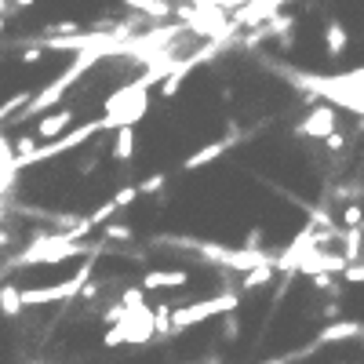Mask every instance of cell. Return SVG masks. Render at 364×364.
I'll return each instance as SVG.
<instances>
[{
	"label": "cell",
	"mask_w": 364,
	"mask_h": 364,
	"mask_svg": "<svg viewBox=\"0 0 364 364\" xmlns=\"http://www.w3.org/2000/svg\"><path fill=\"white\" fill-rule=\"evenodd\" d=\"M273 273H277L273 259H269V262H262V266H252V269H245V277H240V291H255V288H266V284L273 281Z\"/></svg>",
	"instance_id": "12"
},
{
	"label": "cell",
	"mask_w": 364,
	"mask_h": 364,
	"mask_svg": "<svg viewBox=\"0 0 364 364\" xmlns=\"http://www.w3.org/2000/svg\"><path fill=\"white\" fill-rule=\"evenodd\" d=\"M190 284V273L186 269H149L142 277V291H164V288H186Z\"/></svg>",
	"instance_id": "6"
},
{
	"label": "cell",
	"mask_w": 364,
	"mask_h": 364,
	"mask_svg": "<svg viewBox=\"0 0 364 364\" xmlns=\"http://www.w3.org/2000/svg\"><path fill=\"white\" fill-rule=\"evenodd\" d=\"M343 284H364V262H346Z\"/></svg>",
	"instance_id": "23"
},
{
	"label": "cell",
	"mask_w": 364,
	"mask_h": 364,
	"mask_svg": "<svg viewBox=\"0 0 364 364\" xmlns=\"http://www.w3.org/2000/svg\"><path fill=\"white\" fill-rule=\"evenodd\" d=\"M360 331H364V324H357V321H336V324L321 328L317 343H321V346H328V343H346V339H357Z\"/></svg>",
	"instance_id": "9"
},
{
	"label": "cell",
	"mask_w": 364,
	"mask_h": 364,
	"mask_svg": "<svg viewBox=\"0 0 364 364\" xmlns=\"http://www.w3.org/2000/svg\"><path fill=\"white\" fill-rule=\"evenodd\" d=\"M360 139H364V117H360Z\"/></svg>",
	"instance_id": "28"
},
{
	"label": "cell",
	"mask_w": 364,
	"mask_h": 364,
	"mask_svg": "<svg viewBox=\"0 0 364 364\" xmlns=\"http://www.w3.org/2000/svg\"><path fill=\"white\" fill-rule=\"evenodd\" d=\"M139 200V186H120V193L113 197V204H117V211H124V208H132Z\"/></svg>",
	"instance_id": "19"
},
{
	"label": "cell",
	"mask_w": 364,
	"mask_h": 364,
	"mask_svg": "<svg viewBox=\"0 0 364 364\" xmlns=\"http://www.w3.org/2000/svg\"><path fill=\"white\" fill-rule=\"evenodd\" d=\"M186 70H190V66H178V70L164 73V80H161V99H175V91L182 87V80H186Z\"/></svg>",
	"instance_id": "15"
},
{
	"label": "cell",
	"mask_w": 364,
	"mask_h": 364,
	"mask_svg": "<svg viewBox=\"0 0 364 364\" xmlns=\"http://www.w3.org/2000/svg\"><path fill=\"white\" fill-rule=\"evenodd\" d=\"M324 146H328V154H336V157H339L343 149H346V135H343V132H331V135L324 139Z\"/></svg>",
	"instance_id": "25"
},
{
	"label": "cell",
	"mask_w": 364,
	"mask_h": 364,
	"mask_svg": "<svg viewBox=\"0 0 364 364\" xmlns=\"http://www.w3.org/2000/svg\"><path fill=\"white\" fill-rule=\"evenodd\" d=\"M237 306H240L237 291H223V295H211V299H200V302H186V306H171V336H182V331H190L200 321L237 314Z\"/></svg>",
	"instance_id": "1"
},
{
	"label": "cell",
	"mask_w": 364,
	"mask_h": 364,
	"mask_svg": "<svg viewBox=\"0 0 364 364\" xmlns=\"http://www.w3.org/2000/svg\"><path fill=\"white\" fill-rule=\"evenodd\" d=\"M70 124H73V109H55V113H48V117H41L37 120V139L41 142H55L58 135H66L70 132Z\"/></svg>",
	"instance_id": "7"
},
{
	"label": "cell",
	"mask_w": 364,
	"mask_h": 364,
	"mask_svg": "<svg viewBox=\"0 0 364 364\" xmlns=\"http://www.w3.org/2000/svg\"><path fill=\"white\" fill-rule=\"evenodd\" d=\"M331 132H339V128H336V109H331V106H314V109L295 124L291 135H295V139H321V142H324Z\"/></svg>",
	"instance_id": "5"
},
{
	"label": "cell",
	"mask_w": 364,
	"mask_h": 364,
	"mask_svg": "<svg viewBox=\"0 0 364 364\" xmlns=\"http://www.w3.org/2000/svg\"><path fill=\"white\" fill-rule=\"evenodd\" d=\"M95 58H99V48H87V51H77V63L63 73V77H58V80H51L44 91H37V95H33V102H29L26 109H22V117L18 120H29V117H41L44 109H51V106H58V102H63V95H66V91L80 80V73H87L91 70V63H95Z\"/></svg>",
	"instance_id": "2"
},
{
	"label": "cell",
	"mask_w": 364,
	"mask_h": 364,
	"mask_svg": "<svg viewBox=\"0 0 364 364\" xmlns=\"http://www.w3.org/2000/svg\"><path fill=\"white\" fill-rule=\"evenodd\" d=\"M132 157H135V128L124 124V128L113 132V161L117 164H132Z\"/></svg>",
	"instance_id": "11"
},
{
	"label": "cell",
	"mask_w": 364,
	"mask_h": 364,
	"mask_svg": "<svg viewBox=\"0 0 364 364\" xmlns=\"http://www.w3.org/2000/svg\"><path fill=\"white\" fill-rule=\"evenodd\" d=\"M336 364H346V360H336Z\"/></svg>",
	"instance_id": "29"
},
{
	"label": "cell",
	"mask_w": 364,
	"mask_h": 364,
	"mask_svg": "<svg viewBox=\"0 0 364 364\" xmlns=\"http://www.w3.org/2000/svg\"><path fill=\"white\" fill-rule=\"evenodd\" d=\"M360 223H364V208H360V204H346V208H343V226L353 230V226H360Z\"/></svg>",
	"instance_id": "20"
},
{
	"label": "cell",
	"mask_w": 364,
	"mask_h": 364,
	"mask_svg": "<svg viewBox=\"0 0 364 364\" xmlns=\"http://www.w3.org/2000/svg\"><path fill=\"white\" fill-rule=\"evenodd\" d=\"M91 281V262H84L70 281L48 284V288H22V306H48V302H73L80 288Z\"/></svg>",
	"instance_id": "4"
},
{
	"label": "cell",
	"mask_w": 364,
	"mask_h": 364,
	"mask_svg": "<svg viewBox=\"0 0 364 364\" xmlns=\"http://www.w3.org/2000/svg\"><path fill=\"white\" fill-rule=\"evenodd\" d=\"M120 306H128V310H139V306H149V302H146V291H142V288H128L124 295H120Z\"/></svg>",
	"instance_id": "18"
},
{
	"label": "cell",
	"mask_w": 364,
	"mask_h": 364,
	"mask_svg": "<svg viewBox=\"0 0 364 364\" xmlns=\"http://www.w3.org/2000/svg\"><path fill=\"white\" fill-rule=\"evenodd\" d=\"M324 317H328V321H339V302H336V299L324 306Z\"/></svg>",
	"instance_id": "27"
},
{
	"label": "cell",
	"mask_w": 364,
	"mask_h": 364,
	"mask_svg": "<svg viewBox=\"0 0 364 364\" xmlns=\"http://www.w3.org/2000/svg\"><path fill=\"white\" fill-rule=\"evenodd\" d=\"M102 346L113 350V346H128V328L124 324H109L106 336H102Z\"/></svg>",
	"instance_id": "17"
},
{
	"label": "cell",
	"mask_w": 364,
	"mask_h": 364,
	"mask_svg": "<svg viewBox=\"0 0 364 364\" xmlns=\"http://www.w3.org/2000/svg\"><path fill=\"white\" fill-rule=\"evenodd\" d=\"M44 51H48L44 44H37V48H26V51H22V63H41Z\"/></svg>",
	"instance_id": "26"
},
{
	"label": "cell",
	"mask_w": 364,
	"mask_h": 364,
	"mask_svg": "<svg viewBox=\"0 0 364 364\" xmlns=\"http://www.w3.org/2000/svg\"><path fill=\"white\" fill-rule=\"evenodd\" d=\"M77 255H84L80 240H73L70 233H58V237L33 240L26 252H18L15 266H51V262H66V259H77Z\"/></svg>",
	"instance_id": "3"
},
{
	"label": "cell",
	"mask_w": 364,
	"mask_h": 364,
	"mask_svg": "<svg viewBox=\"0 0 364 364\" xmlns=\"http://www.w3.org/2000/svg\"><path fill=\"white\" fill-rule=\"evenodd\" d=\"M223 339H226V343H237V339H240V321H237L233 314H226V321H223Z\"/></svg>",
	"instance_id": "24"
},
{
	"label": "cell",
	"mask_w": 364,
	"mask_h": 364,
	"mask_svg": "<svg viewBox=\"0 0 364 364\" xmlns=\"http://www.w3.org/2000/svg\"><path fill=\"white\" fill-rule=\"evenodd\" d=\"M168 182V175H149V178H142L139 182V197H149V193H157L161 186Z\"/></svg>",
	"instance_id": "22"
},
{
	"label": "cell",
	"mask_w": 364,
	"mask_h": 364,
	"mask_svg": "<svg viewBox=\"0 0 364 364\" xmlns=\"http://www.w3.org/2000/svg\"><path fill=\"white\" fill-rule=\"evenodd\" d=\"M102 233H106V240H132V226H124V223H106Z\"/></svg>",
	"instance_id": "21"
},
{
	"label": "cell",
	"mask_w": 364,
	"mask_h": 364,
	"mask_svg": "<svg viewBox=\"0 0 364 364\" xmlns=\"http://www.w3.org/2000/svg\"><path fill=\"white\" fill-rule=\"evenodd\" d=\"M324 48H328L331 58H339L350 48V29L339 18H328V26H324Z\"/></svg>",
	"instance_id": "10"
},
{
	"label": "cell",
	"mask_w": 364,
	"mask_h": 364,
	"mask_svg": "<svg viewBox=\"0 0 364 364\" xmlns=\"http://www.w3.org/2000/svg\"><path fill=\"white\" fill-rule=\"evenodd\" d=\"M154 331L161 339L171 336V302H157V306H154Z\"/></svg>",
	"instance_id": "16"
},
{
	"label": "cell",
	"mask_w": 364,
	"mask_h": 364,
	"mask_svg": "<svg viewBox=\"0 0 364 364\" xmlns=\"http://www.w3.org/2000/svg\"><path fill=\"white\" fill-rule=\"evenodd\" d=\"M237 139L230 135V139H219V142H208V146H200L197 149V154H190L186 161H182V171H197V168H208V164H215L223 154H226V149L233 146Z\"/></svg>",
	"instance_id": "8"
},
{
	"label": "cell",
	"mask_w": 364,
	"mask_h": 364,
	"mask_svg": "<svg viewBox=\"0 0 364 364\" xmlns=\"http://www.w3.org/2000/svg\"><path fill=\"white\" fill-rule=\"evenodd\" d=\"M120 4H128V8H135V11H142V15H154V18L171 15V4H168V0H120Z\"/></svg>",
	"instance_id": "14"
},
{
	"label": "cell",
	"mask_w": 364,
	"mask_h": 364,
	"mask_svg": "<svg viewBox=\"0 0 364 364\" xmlns=\"http://www.w3.org/2000/svg\"><path fill=\"white\" fill-rule=\"evenodd\" d=\"M26 306H22V288H15V284H4L0 288V314L4 317H18Z\"/></svg>",
	"instance_id": "13"
}]
</instances>
